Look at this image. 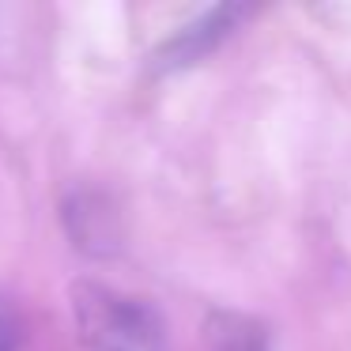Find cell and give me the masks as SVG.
<instances>
[{
    "instance_id": "1",
    "label": "cell",
    "mask_w": 351,
    "mask_h": 351,
    "mask_svg": "<svg viewBox=\"0 0 351 351\" xmlns=\"http://www.w3.org/2000/svg\"><path fill=\"white\" fill-rule=\"evenodd\" d=\"M76 321L95 351H162V321L140 298H125L99 283L72 291Z\"/></svg>"
},
{
    "instance_id": "2",
    "label": "cell",
    "mask_w": 351,
    "mask_h": 351,
    "mask_svg": "<svg viewBox=\"0 0 351 351\" xmlns=\"http://www.w3.org/2000/svg\"><path fill=\"white\" fill-rule=\"evenodd\" d=\"M61 215L76 250H84L87 257H110L121 250V215L106 193L80 185L64 197Z\"/></svg>"
},
{
    "instance_id": "3",
    "label": "cell",
    "mask_w": 351,
    "mask_h": 351,
    "mask_svg": "<svg viewBox=\"0 0 351 351\" xmlns=\"http://www.w3.org/2000/svg\"><path fill=\"white\" fill-rule=\"evenodd\" d=\"M245 16H250L245 4H223V8L204 12V16L193 19L189 27H182V31L155 53V69H182V64H193L212 46H219L227 34H234Z\"/></svg>"
},
{
    "instance_id": "4",
    "label": "cell",
    "mask_w": 351,
    "mask_h": 351,
    "mask_svg": "<svg viewBox=\"0 0 351 351\" xmlns=\"http://www.w3.org/2000/svg\"><path fill=\"white\" fill-rule=\"evenodd\" d=\"M208 340L212 351H265V336L245 317H215Z\"/></svg>"
},
{
    "instance_id": "5",
    "label": "cell",
    "mask_w": 351,
    "mask_h": 351,
    "mask_svg": "<svg viewBox=\"0 0 351 351\" xmlns=\"http://www.w3.org/2000/svg\"><path fill=\"white\" fill-rule=\"evenodd\" d=\"M23 336H27V325H23L19 306L8 295H0V351H19Z\"/></svg>"
}]
</instances>
